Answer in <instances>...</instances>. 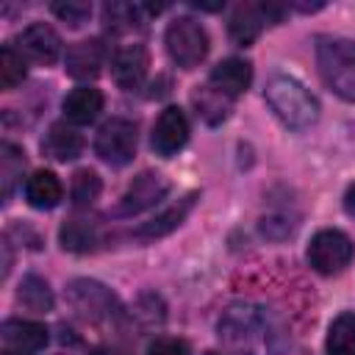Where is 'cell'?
Listing matches in <instances>:
<instances>
[{
	"label": "cell",
	"instance_id": "obj_4",
	"mask_svg": "<svg viewBox=\"0 0 355 355\" xmlns=\"http://www.w3.org/2000/svg\"><path fill=\"white\" fill-rule=\"evenodd\" d=\"M164 44L169 58L180 67V69H194L205 61L208 55V33L205 28L191 19V17H178L166 25L164 33Z\"/></svg>",
	"mask_w": 355,
	"mask_h": 355
},
{
	"label": "cell",
	"instance_id": "obj_32",
	"mask_svg": "<svg viewBox=\"0 0 355 355\" xmlns=\"http://www.w3.org/2000/svg\"><path fill=\"white\" fill-rule=\"evenodd\" d=\"M205 355H219V352H205Z\"/></svg>",
	"mask_w": 355,
	"mask_h": 355
},
{
	"label": "cell",
	"instance_id": "obj_19",
	"mask_svg": "<svg viewBox=\"0 0 355 355\" xmlns=\"http://www.w3.org/2000/svg\"><path fill=\"white\" fill-rule=\"evenodd\" d=\"M61 197H64V186H61L58 175L50 169H39L25 180V200L31 208L50 211L61 202Z\"/></svg>",
	"mask_w": 355,
	"mask_h": 355
},
{
	"label": "cell",
	"instance_id": "obj_26",
	"mask_svg": "<svg viewBox=\"0 0 355 355\" xmlns=\"http://www.w3.org/2000/svg\"><path fill=\"white\" fill-rule=\"evenodd\" d=\"M22 166H25V158H22V150L11 141H3L0 147V178H3V197H11L17 180L22 178Z\"/></svg>",
	"mask_w": 355,
	"mask_h": 355
},
{
	"label": "cell",
	"instance_id": "obj_22",
	"mask_svg": "<svg viewBox=\"0 0 355 355\" xmlns=\"http://www.w3.org/2000/svg\"><path fill=\"white\" fill-rule=\"evenodd\" d=\"M327 355H355V313H338L327 327Z\"/></svg>",
	"mask_w": 355,
	"mask_h": 355
},
{
	"label": "cell",
	"instance_id": "obj_11",
	"mask_svg": "<svg viewBox=\"0 0 355 355\" xmlns=\"http://www.w3.org/2000/svg\"><path fill=\"white\" fill-rule=\"evenodd\" d=\"M189 141V119L178 105H169L158 114L155 125H153V136L150 144L161 158H172L175 153H180Z\"/></svg>",
	"mask_w": 355,
	"mask_h": 355
},
{
	"label": "cell",
	"instance_id": "obj_31",
	"mask_svg": "<svg viewBox=\"0 0 355 355\" xmlns=\"http://www.w3.org/2000/svg\"><path fill=\"white\" fill-rule=\"evenodd\" d=\"M3 355H25V352H19V349H6Z\"/></svg>",
	"mask_w": 355,
	"mask_h": 355
},
{
	"label": "cell",
	"instance_id": "obj_29",
	"mask_svg": "<svg viewBox=\"0 0 355 355\" xmlns=\"http://www.w3.org/2000/svg\"><path fill=\"white\" fill-rule=\"evenodd\" d=\"M147 355H191L189 344L183 338H172V336H158L155 341H150Z\"/></svg>",
	"mask_w": 355,
	"mask_h": 355
},
{
	"label": "cell",
	"instance_id": "obj_10",
	"mask_svg": "<svg viewBox=\"0 0 355 355\" xmlns=\"http://www.w3.org/2000/svg\"><path fill=\"white\" fill-rule=\"evenodd\" d=\"M14 47L25 61H33V64H42V67L55 64L61 58V39L44 22H33V25L22 28L14 39Z\"/></svg>",
	"mask_w": 355,
	"mask_h": 355
},
{
	"label": "cell",
	"instance_id": "obj_30",
	"mask_svg": "<svg viewBox=\"0 0 355 355\" xmlns=\"http://www.w3.org/2000/svg\"><path fill=\"white\" fill-rule=\"evenodd\" d=\"M344 211H347V214L355 219V183H352V186L344 191Z\"/></svg>",
	"mask_w": 355,
	"mask_h": 355
},
{
	"label": "cell",
	"instance_id": "obj_23",
	"mask_svg": "<svg viewBox=\"0 0 355 355\" xmlns=\"http://www.w3.org/2000/svg\"><path fill=\"white\" fill-rule=\"evenodd\" d=\"M17 300L36 313H47L53 311V291L47 286V280H42L39 275H25L19 288H17Z\"/></svg>",
	"mask_w": 355,
	"mask_h": 355
},
{
	"label": "cell",
	"instance_id": "obj_5",
	"mask_svg": "<svg viewBox=\"0 0 355 355\" xmlns=\"http://www.w3.org/2000/svg\"><path fill=\"white\" fill-rule=\"evenodd\" d=\"M355 255V244L344 230L324 227L308 244V263L319 275H338L349 266Z\"/></svg>",
	"mask_w": 355,
	"mask_h": 355
},
{
	"label": "cell",
	"instance_id": "obj_7",
	"mask_svg": "<svg viewBox=\"0 0 355 355\" xmlns=\"http://www.w3.org/2000/svg\"><path fill=\"white\" fill-rule=\"evenodd\" d=\"M283 14H286V6H280V3H241V6H236L233 17L227 22L230 39L236 44L247 47L261 36L263 25L280 22Z\"/></svg>",
	"mask_w": 355,
	"mask_h": 355
},
{
	"label": "cell",
	"instance_id": "obj_16",
	"mask_svg": "<svg viewBox=\"0 0 355 355\" xmlns=\"http://www.w3.org/2000/svg\"><path fill=\"white\" fill-rule=\"evenodd\" d=\"M42 153L50 155L53 161H75L83 153V136L75 130V125L67 122H53L42 139Z\"/></svg>",
	"mask_w": 355,
	"mask_h": 355
},
{
	"label": "cell",
	"instance_id": "obj_6",
	"mask_svg": "<svg viewBox=\"0 0 355 355\" xmlns=\"http://www.w3.org/2000/svg\"><path fill=\"white\" fill-rule=\"evenodd\" d=\"M94 153L111 164V166H125L136 155V125L122 116H111L108 122L100 125L94 136Z\"/></svg>",
	"mask_w": 355,
	"mask_h": 355
},
{
	"label": "cell",
	"instance_id": "obj_27",
	"mask_svg": "<svg viewBox=\"0 0 355 355\" xmlns=\"http://www.w3.org/2000/svg\"><path fill=\"white\" fill-rule=\"evenodd\" d=\"M25 80V58L17 53L14 44H6L0 50V86L6 92L17 89Z\"/></svg>",
	"mask_w": 355,
	"mask_h": 355
},
{
	"label": "cell",
	"instance_id": "obj_24",
	"mask_svg": "<svg viewBox=\"0 0 355 355\" xmlns=\"http://www.w3.org/2000/svg\"><path fill=\"white\" fill-rule=\"evenodd\" d=\"M103 191V180L94 169H78L72 175V183H69V197H72V205L75 208H89Z\"/></svg>",
	"mask_w": 355,
	"mask_h": 355
},
{
	"label": "cell",
	"instance_id": "obj_18",
	"mask_svg": "<svg viewBox=\"0 0 355 355\" xmlns=\"http://www.w3.org/2000/svg\"><path fill=\"white\" fill-rule=\"evenodd\" d=\"M103 111V92L94 86H75L64 97V116L69 125H92Z\"/></svg>",
	"mask_w": 355,
	"mask_h": 355
},
{
	"label": "cell",
	"instance_id": "obj_21",
	"mask_svg": "<svg viewBox=\"0 0 355 355\" xmlns=\"http://www.w3.org/2000/svg\"><path fill=\"white\" fill-rule=\"evenodd\" d=\"M191 100H194L197 116H200L202 122H208V125H219V122H225L227 114H230V103H233L230 97H225L222 92H216L211 83L197 86V92L191 94Z\"/></svg>",
	"mask_w": 355,
	"mask_h": 355
},
{
	"label": "cell",
	"instance_id": "obj_28",
	"mask_svg": "<svg viewBox=\"0 0 355 355\" xmlns=\"http://www.w3.org/2000/svg\"><path fill=\"white\" fill-rule=\"evenodd\" d=\"M50 8H53V14H55L58 19H64L69 28H80V25L89 19V14H92V6H89V3H83V0L53 3Z\"/></svg>",
	"mask_w": 355,
	"mask_h": 355
},
{
	"label": "cell",
	"instance_id": "obj_14",
	"mask_svg": "<svg viewBox=\"0 0 355 355\" xmlns=\"http://www.w3.org/2000/svg\"><path fill=\"white\" fill-rule=\"evenodd\" d=\"M208 83L216 92H222L225 97L233 100V97H239V94H244L250 89V83H252V67L244 58H225V61H219L211 69Z\"/></svg>",
	"mask_w": 355,
	"mask_h": 355
},
{
	"label": "cell",
	"instance_id": "obj_17",
	"mask_svg": "<svg viewBox=\"0 0 355 355\" xmlns=\"http://www.w3.org/2000/svg\"><path fill=\"white\" fill-rule=\"evenodd\" d=\"M3 341L8 349H19L25 355L39 352L47 347V327L31 319H6L3 322Z\"/></svg>",
	"mask_w": 355,
	"mask_h": 355
},
{
	"label": "cell",
	"instance_id": "obj_13",
	"mask_svg": "<svg viewBox=\"0 0 355 355\" xmlns=\"http://www.w3.org/2000/svg\"><path fill=\"white\" fill-rule=\"evenodd\" d=\"M105 44L103 39H83V42H75L69 50H67V72L75 78V80H92L100 75L103 64H105Z\"/></svg>",
	"mask_w": 355,
	"mask_h": 355
},
{
	"label": "cell",
	"instance_id": "obj_1",
	"mask_svg": "<svg viewBox=\"0 0 355 355\" xmlns=\"http://www.w3.org/2000/svg\"><path fill=\"white\" fill-rule=\"evenodd\" d=\"M219 338L239 355H272L275 333L261 308L236 305L219 319Z\"/></svg>",
	"mask_w": 355,
	"mask_h": 355
},
{
	"label": "cell",
	"instance_id": "obj_25",
	"mask_svg": "<svg viewBox=\"0 0 355 355\" xmlns=\"http://www.w3.org/2000/svg\"><path fill=\"white\" fill-rule=\"evenodd\" d=\"M141 6H130V3H108L103 8V22L111 33H128L133 28H139L141 22Z\"/></svg>",
	"mask_w": 355,
	"mask_h": 355
},
{
	"label": "cell",
	"instance_id": "obj_8",
	"mask_svg": "<svg viewBox=\"0 0 355 355\" xmlns=\"http://www.w3.org/2000/svg\"><path fill=\"white\" fill-rule=\"evenodd\" d=\"M67 297H69L72 308H75L83 319H89V322L111 319V316L119 311L116 297L111 294V288H105V286L97 283V280H86V277L72 280V283L67 286Z\"/></svg>",
	"mask_w": 355,
	"mask_h": 355
},
{
	"label": "cell",
	"instance_id": "obj_3",
	"mask_svg": "<svg viewBox=\"0 0 355 355\" xmlns=\"http://www.w3.org/2000/svg\"><path fill=\"white\" fill-rule=\"evenodd\" d=\"M316 64L319 75L341 100L355 103V42L338 36L316 39Z\"/></svg>",
	"mask_w": 355,
	"mask_h": 355
},
{
	"label": "cell",
	"instance_id": "obj_9",
	"mask_svg": "<svg viewBox=\"0 0 355 355\" xmlns=\"http://www.w3.org/2000/svg\"><path fill=\"white\" fill-rule=\"evenodd\" d=\"M169 191V180L161 172H141L139 178H133V183L125 189V194L119 197L114 214L116 216H136L147 208H153L158 200H164Z\"/></svg>",
	"mask_w": 355,
	"mask_h": 355
},
{
	"label": "cell",
	"instance_id": "obj_2",
	"mask_svg": "<svg viewBox=\"0 0 355 355\" xmlns=\"http://www.w3.org/2000/svg\"><path fill=\"white\" fill-rule=\"evenodd\" d=\"M266 105L272 108V114L291 130H305L319 119V103L316 97L297 80L288 75H275L266 83Z\"/></svg>",
	"mask_w": 355,
	"mask_h": 355
},
{
	"label": "cell",
	"instance_id": "obj_12",
	"mask_svg": "<svg viewBox=\"0 0 355 355\" xmlns=\"http://www.w3.org/2000/svg\"><path fill=\"white\" fill-rule=\"evenodd\" d=\"M150 55L144 44H125L111 58V75L119 89H139L147 78Z\"/></svg>",
	"mask_w": 355,
	"mask_h": 355
},
{
	"label": "cell",
	"instance_id": "obj_20",
	"mask_svg": "<svg viewBox=\"0 0 355 355\" xmlns=\"http://www.w3.org/2000/svg\"><path fill=\"white\" fill-rule=\"evenodd\" d=\"M194 200H197V191L186 194L183 200H178L175 205H169L166 211H161L158 216H153L150 222H144V225L136 230V236H139V239H161V236L172 233V230H175V227L189 216V211H191Z\"/></svg>",
	"mask_w": 355,
	"mask_h": 355
},
{
	"label": "cell",
	"instance_id": "obj_15",
	"mask_svg": "<svg viewBox=\"0 0 355 355\" xmlns=\"http://www.w3.org/2000/svg\"><path fill=\"white\" fill-rule=\"evenodd\" d=\"M58 241L69 252H92L103 241V227L94 216H69L58 230Z\"/></svg>",
	"mask_w": 355,
	"mask_h": 355
}]
</instances>
